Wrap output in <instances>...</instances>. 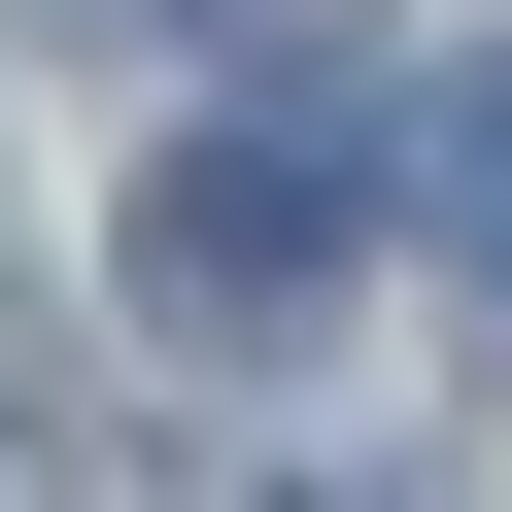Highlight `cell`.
Returning a JSON list of instances; mask_svg holds the SVG:
<instances>
[{"mask_svg": "<svg viewBox=\"0 0 512 512\" xmlns=\"http://www.w3.org/2000/svg\"><path fill=\"white\" fill-rule=\"evenodd\" d=\"M342 239H376V69H342V103H239V137H171V171H137V308H171V342H274Z\"/></svg>", "mask_w": 512, "mask_h": 512, "instance_id": "1", "label": "cell"}, {"mask_svg": "<svg viewBox=\"0 0 512 512\" xmlns=\"http://www.w3.org/2000/svg\"><path fill=\"white\" fill-rule=\"evenodd\" d=\"M376 205H410L444 274L512 308V69H376Z\"/></svg>", "mask_w": 512, "mask_h": 512, "instance_id": "2", "label": "cell"}, {"mask_svg": "<svg viewBox=\"0 0 512 512\" xmlns=\"http://www.w3.org/2000/svg\"><path fill=\"white\" fill-rule=\"evenodd\" d=\"M0 512H69V478H35V410H0Z\"/></svg>", "mask_w": 512, "mask_h": 512, "instance_id": "3", "label": "cell"}]
</instances>
